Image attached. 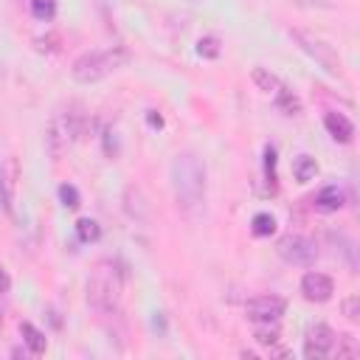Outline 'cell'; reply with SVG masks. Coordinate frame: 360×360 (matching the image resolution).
<instances>
[{
	"instance_id": "cell-1",
	"label": "cell",
	"mask_w": 360,
	"mask_h": 360,
	"mask_svg": "<svg viewBox=\"0 0 360 360\" xmlns=\"http://www.w3.org/2000/svg\"><path fill=\"white\" fill-rule=\"evenodd\" d=\"M172 191L183 217L200 219L205 211V163L194 152H180L172 160Z\"/></svg>"
},
{
	"instance_id": "cell-2",
	"label": "cell",
	"mask_w": 360,
	"mask_h": 360,
	"mask_svg": "<svg viewBox=\"0 0 360 360\" xmlns=\"http://www.w3.org/2000/svg\"><path fill=\"white\" fill-rule=\"evenodd\" d=\"M127 62H129V51L121 48V45L96 48V51H84L82 56L73 59L70 76H73L79 84H93V82H101L104 76L115 73V70L124 68Z\"/></svg>"
},
{
	"instance_id": "cell-3",
	"label": "cell",
	"mask_w": 360,
	"mask_h": 360,
	"mask_svg": "<svg viewBox=\"0 0 360 360\" xmlns=\"http://www.w3.org/2000/svg\"><path fill=\"white\" fill-rule=\"evenodd\" d=\"M121 301V273L115 264L101 262L87 278V304L98 312H112Z\"/></svg>"
},
{
	"instance_id": "cell-4",
	"label": "cell",
	"mask_w": 360,
	"mask_h": 360,
	"mask_svg": "<svg viewBox=\"0 0 360 360\" xmlns=\"http://www.w3.org/2000/svg\"><path fill=\"white\" fill-rule=\"evenodd\" d=\"M290 37H292V42H295V45H298L309 59H315L326 73L340 76V56H338V51H335L326 39H321V37H315V34L304 31V28H292V31H290Z\"/></svg>"
},
{
	"instance_id": "cell-5",
	"label": "cell",
	"mask_w": 360,
	"mask_h": 360,
	"mask_svg": "<svg viewBox=\"0 0 360 360\" xmlns=\"http://www.w3.org/2000/svg\"><path fill=\"white\" fill-rule=\"evenodd\" d=\"M276 253L281 262L287 264H295V267H309L315 264L318 259V248L309 236L304 233H284L278 242H276Z\"/></svg>"
},
{
	"instance_id": "cell-6",
	"label": "cell",
	"mask_w": 360,
	"mask_h": 360,
	"mask_svg": "<svg viewBox=\"0 0 360 360\" xmlns=\"http://www.w3.org/2000/svg\"><path fill=\"white\" fill-rule=\"evenodd\" d=\"M335 340H338V335H335L332 326H326V323H312V326L307 329V335H304V357H309V360H323V357H329L332 349H335Z\"/></svg>"
},
{
	"instance_id": "cell-7",
	"label": "cell",
	"mask_w": 360,
	"mask_h": 360,
	"mask_svg": "<svg viewBox=\"0 0 360 360\" xmlns=\"http://www.w3.org/2000/svg\"><path fill=\"white\" fill-rule=\"evenodd\" d=\"M287 309V301L278 295H256L245 304V315L253 323H276Z\"/></svg>"
},
{
	"instance_id": "cell-8",
	"label": "cell",
	"mask_w": 360,
	"mask_h": 360,
	"mask_svg": "<svg viewBox=\"0 0 360 360\" xmlns=\"http://www.w3.org/2000/svg\"><path fill=\"white\" fill-rule=\"evenodd\" d=\"M332 292H335V281H332L326 273H318V270L304 273V278H301V295H304L307 301L323 304V301L332 298Z\"/></svg>"
},
{
	"instance_id": "cell-9",
	"label": "cell",
	"mask_w": 360,
	"mask_h": 360,
	"mask_svg": "<svg viewBox=\"0 0 360 360\" xmlns=\"http://www.w3.org/2000/svg\"><path fill=\"white\" fill-rule=\"evenodd\" d=\"M323 127H326V132H329L338 143H349V141L354 138V124H352L343 112H326V115H323Z\"/></svg>"
},
{
	"instance_id": "cell-10",
	"label": "cell",
	"mask_w": 360,
	"mask_h": 360,
	"mask_svg": "<svg viewBox=\"0 0 360 360\" xmlns=\"http://www.w3.org/2000/svg\"><path fill=\"white\" fill-rule=\"evenodd\" d=\"M343 202H346V197L338 186H323L315 197V208H321V211H338V208H343Z\"/></svg>"
},
{
	"instance_id": "cell-11",
	"label": "cell",
	"mask_w": 360,
	"mask_h": 360,
	"mask_svg": "<svg viewBox=\"0 0 360 360\" xmlns=\"http://www.w3.org/2000/svg\"><path fill=\"white\" fill-rule=\"evenodd\" d=\"M20 335H22V340H25V346H28V352H31V354H45L48 340H45V335H42L34 323L22 321V323H20Z\"/></svg>"
},
{
	"instance_id": "cell-12",
	"label": "cell",
	"mask_w": 360,
	"mask_h": 360,
	"mask_svg": "<svg viewBox=\"0 0 360 360\" xmlns=\"http://www.w3.org/2000/svg\"><path fill=\"white\" fill-rule=\"evenodd\" d=\"M250 76H253L256 87H259V90H264V93H273V96H276V93L284 87V84H281V79H278L276 73H270L267 68H253V73H250Z\"/></svg>"
},
{
	"instance_id": "cell-13",
	"label": "cell",
	"mask_w": 360,
	"mask_h": 360,
	"mask_svg": "<svg viewBox=\"0 0 360 360\" xmlns=\"http://www.w3.org/2000/svg\"><path fill=\"white\" fill-rule=\"evenodd\" d=\"M315 172H318V163H315V158H312V155H298V158L292 160V177H295L298 183L312 180V177H315Z\"/></svg>"
},
{
	"instance_id": "cell-14",
	"label": "cell",
	"mask_w": 360,
	"mask_h": 360,
	"mask_svg": "<svg viewBox=\"0 0 360 360\" xmlns=\"http://www.w3.org/2000/svg\"><path fill=\"white\" fill-rule=\"evenodd\" d=\"M76 236L82 239V242H98L101 239V225L96 222V219H90V217H82V219H76Z\"/></svg>"
},
{
	"instance_id": "cell-15",
	"label": "cell",
	"mask_w": 360,
	"mask_h": 360,
	"mask_svg": "<svg viewBox=\"0 0 360 360\" xmlns=\"http://www.w3.org/2000/svg\"><path fill=\"white\" fill-rule=\"evenodd\" d=\"M250 231H253V236H273V233H276V217L267 214V211L256 214V217L250 219Z\"/></svg>"
},
{
	"instance_id": "cell-16",
	"label": "cell",
	"mask_w": 360,
	"mask_h": 360,
	"mask_svg": "<svg viewBox=\"0 0 360 360\" xmlns=\"http://www.w3.org/2000/svg\"><path fill=\"white\" fill-rule=\"evenodd\" d=\"M276 107L284 110L287 115H298V112H301V101H298V96H292L287 87H281V90L276 93Z\"/></svg>"
},
{
	"instance_id": "cell-17",
	"label": "cell",
	"mask_w": 360,
	"mask_h": 360,
	"mask_svg": "<svg viewBox=\"0 0 360 360\" xmlns=\"http://www.w3.org/2000/svg\"><path fill=\"white\" fill-rule=\"evenodd\" d=\"M197 53L202 56V59H217L219 53H222V45H219V39L217 37H200V42H197Z\"/></svg>"
},
{
	"instance_id": "cell-18",
	"label": "cell",
	"mask_w": 360,
	"mask_h": 360,
	"mask_svg": "<svg viewBox=\"0 0 360 360\" xmlns=\"http://www.w3.org/2000/svg\"><path fill=\"white\" fill-rule=\"evenodd\" d=\"M31 14H34L37 20H42V22L53 20V14H56V0H31Z\"/></svg>"
},
{
	"instance_id": "cell-19",
	"label": "cell",
	"mask_w": 360,
	"mask_h": 360,
	"mask_svg": "<svg viewBox=\"0 0 360 360\" xmlns=\"http://www.w3.org/2000/svg\"><path fill=\"white\" fill-rule=\"evenodd\" d=\"M56 194H59V202H62L65 208H70V211L82 205V197H79V191H76V186H70V183H62Z\"/></svg>"
},
{
	"instance_id": "cell-20",
	"label": "cell",
	"mask_w": 360,
	"mask_h": 360,
	"mask_svg": "<svg viewBox=\"0 0 360 360\" xmlns=\"http://www.w3.org/2000/svg\"><path fill=\"white\" fill-rule=\"evenodd\" d=\"M253 338H256V343H262V346H276V343H278V329H276V326H259Z\"/></svg>"
},
{
	"instance_id": "cell-21",
	"label": "cell",
	"mask_w": 360,
	"mask_h": 360,
	"mask_svg": "<svg viewBox=\"0 0 360 360\" xmlns=\"http://www.w3.org/2000/svg\"><path fill=\"white\" fill-rule=\"evenodd\" d=\"M276 160H278V158H276V149L267 143V146H264V177H267V183L276 180Z\"/></svg>"
},
{
	"instance_id": "cell-22",
	"label": "cell",
	"mask_w": 360,
	"mask_h": 360,
	"mask_svg": "<svg viewBox=\"0 0 360 360\" xmlns=\"http://www.w3.org/2000/svg\"><path fill=\"white\" fill-rule=\"evenodd\" d=\"M340 309H343V315H346L349 321H357V318H360V298H357V295H349V298L340 304Z\"/></svg>"
},
{
	"instance_id": "cell-23",
	"label": "cell",
	"mask_w": 360,
	"mask_h": 360,
	"mask_svg": "<svg viewBox=\"0 0 360 360\" xmlns=\"http://www.w3.org/2000/svg\"><path fill=\"white\" fill-rule=\"evenodd\" d=\"M8 208V183H6V172H3V163H0V211Z\"/></svg>"
},
{
	"instance_id": "cell-24",
	"label": "cell",
	"mask_w": 360,
	"mask_h": 360,
	"mask_svg": "<svg viewBox=\"0 0 360 360\" xmlns=\"http://www.w3.org/2000/svg\"><path fill=\"white\" fill-rule=\"evenodd\" d=\"M8 290H11V278H8L6 267L0 264V295H3V292H8Z\"/></svg>"
},
{
	"instance_id": "cell-25",
	"label": "cell",
	"mask_w": 360,
	"mask_h": 360,
	"mask_svg": "<svg viewBox=\"0 0 360 360\" xmlns=\"http://www.w3.org/2000/svg\"><path fill=\"white\" fill-rule=\"evenodd\" d=\"M146 118H149V124H152V127H158V129L163 127V118H160L155 110H149V115H146Z\"/></svg>"
}]
</instances>
